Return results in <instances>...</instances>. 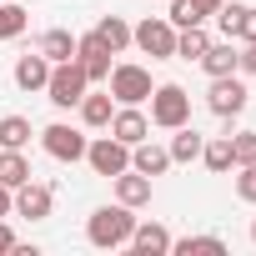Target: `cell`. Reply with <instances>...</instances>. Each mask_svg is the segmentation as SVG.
Returning <instances> with one entry per match:
<instances>
[{
    "mask_svg": "<svg viewBox=\"0 0 256 256\" xmlns=\"http://www.w3.org/2000/svg\"><path fill=\"white\" fill-rule=\"evenodd\" d=\"M116 201H120V206H131V211L146 206V201H151V176H141V171L126 166V171L116 176Z\"/></svg>",
    "mask_w": 256,
    "mask_h": 256,
    "instance_id": "cell-15",
    "label": "cell"
},
{
    "mask_svg": "<svg viewBox=\"0 0 256 256\" xmlns=\"http://www.w3.org/2000/svg\"><path fill=\"white\" fill-rule=\"evenodd\" d=\"M196 6H201V10H206V16H216V10H221V6H226V0H196Z\"/></svg>",
    "mask_w": 256,
    "mask_h": 256,
    "instance_id": "cell-35",
    "label": "cell"
},
{
    "mask_svg": "<svg viewBox=\"0 0 256 256\" xmlns=\"http://www.w3.org/2000/svg\"><path fill=\"white\" fill-rule=\"evenodd\" d=\"M171 251H181V256H196V251L221 256V251H226V241H221V236H181V241H171Z\"/></svg>",
    "mask_w": 256,
    "mask_h": 256,
    "instance_id": "cell-27",
    "label": "cell"
},
{
    "mask_svg": "<svg viewBox=\"0 0 256 256\" xmlns=\"http://www.w3.org/2000/svg\"><path fill=\"white\" fill-rule=\"evenodd\" d=\"M50 206H56V191H50L46 181L30 176L26 186H16V216H26V221H46Z\"/></svg>",
    "mask_w": 256,
    "mask_h": 256,
    "instance_id": "cell-10",
    "label": "cell"
},
{
    "mask_svg": "<svg viewBox=\"0 0 256 256\" xmlns=\"http://www.w3.org/2000/svg\"><path fill=\"white\" fill-rule=\"evenodd\" d=\"M26 26H30V10H26V6H10V0H0V40H16Z\"/></svg>",
    "mask_w": 256,
    "mask_h": 256,
    "instance_id": "cell-25",
    "label": "cell"
},
{
    "mask_svg": "<svg viewBox=\"0 0 256 256\" xmlns=\"http://www.w3.org/2000/svg\"><path fill=\"white\" fill-rule=\"evenodd\" d=\"M86 70H80V60H60V66H50V80H46V100L50 106H60V110H70V106H80V96H86Z\"/></svg>",
    "mask_w": 256,
    "mask_h": 256,
    "instance_id": "cell-2",
    "label": "cell"
},
{
    "mask_svg": "<svg viewBox=\"0 0 256 256\" xmlns=\"http://www.w3.org/2000/svg\"><path fill=\"white\" fill-rule=\"evenodd\" d=\"M40 146H46V156H56V161H86V146H90V141L76 131V126L56 120V126L40 131Z\"/></svg>",
    "mask_w": 256,
    "mask_h": 256,
    "instance_id": "cell-7",
    "label": "cell"
},
{
    "mask_svg": "<svg viewBox=\"0 0 256 256\" xmlns=\"http://www.w3.org/2000/svg\"><path fill=\"white\" fill-rule=\"evenodd\" d=\"M0 251H16V231L6 226V216H0Z\"/></svg>",
    "mask_w": 256,
    "mask_h": 256,
    "instance_id": "cell-32",
    "label": "cell"
},
{
    "mask_svg": "<svg viewBox=\"0 0 256 256\" xmlns=\"http://www.w3.org/2000/svg\"><path fill=\"white\" fill-rule=\"evenodd\" d=\"M131 226H136V216H131V206H100V211H90V221H86V241L90 246H100V251H116V246H126L131 241Z\"/></svg>",
    "mask_w": 256,
    "mask_h": 256,
    "instance_id": "cell-1",
    "label": "cell"
},
{
    "mask_svg": "<svg viewBox=\"0 0 256 256\" xmlns=\"http://www.w3.org/2000/svg\"><path fill=\"white\" fill-rule=\"evenodd\" d=\"M171 231L161 226V221H136L131 226V241H126V246H131V251H141V256H166L171 251Z\"/></svg>",
    "mask_w": 256,
    "mask_h": 256,
    "instance_id": "cell-11",
    "label": "cell"
},
{
    "mask_svg": "<svg viewBox=\"0 0 256 256\" xmlns=\"http://www.w3.org/2000/svg\"><path fill=\"white\" fill-rule=\"evenodd\" d=\"M201 70L206 76H236V46L231 40H211L206 56H201Z\"/></svg>",
    "mask_w": 256,
    "mask_h": 256,
    "instance_id": "cell-18",
    "label": "cell"
},
{
    "mask_svg": "<svg viewBox=\"0 0 256 256\" xmlns=\"http://www.w3.org/2000/svg\"><path fill=\"white\" fill-rule=\"evenodd\" d=\"M241 40H256V10L246 6V26H241Z\"/></svg>",
    "mask_w": 256,
    "mask_h": 256,
    "instance_id": "cell-34",
    "label": "cell"
},
{
    "mask_svg": "<svg viewBox=\"0 0 256 256\" xmlns=\"http://www.w3.org/2000/svg\"><path fill=\"white\" fill-rule=\"evenodd\" d=\"M231 156H236V166H251V161H256V131L231 136Z\"/></svg>",
    "mask_w": 256,
    "mask_h": 256,
    "instance_id": "cell-29",
    "label": "cell"
},
{
    "mask_svg": "<svg viewBox=\"0 0 256 256\" xmlns=\"http://www.w3.org/2000/svg\"><path fill=\"white\" fill-rule=\"evenodd\" d=\"M201 146H206V136L196 131V126L186 120V126H176V136H171V166H191V161H201Z\"/></svg>",
    "mask_w": 256,
    "mask_h": 256,
    "instance_id": "cell-14",
    "label": "cell"
},
{
    "mask_svg": "<svg viewBox=\"0 0 256 256\" xmlns=\"http://www.w3.org/2000/svg\"><path fill=\"white\" fill-rule=\"evenodd\" d=\"M251 241H256V221H251Z\"/></svg>",
    "mask_w": 256,
    "mask_h": 256,
    "instance_id": "cell-36",
    "label": "cell"
},
{
    "mask_svg": "<svg viewBox=\"0 0 256 256\" xmlns=\"http://www.w3.org/2000/svg\"><path fill=\"white\" fill-rule=\"evenodd\" d=\"M201 161H206V171L226 176V171L236 166V156H231V136H216V141H206V146H201Z\"/></svg>",
    "mask_w": 256,
    "mask_h": 256,
    "instance_id": "cell-22",
    "label": "cell"
},
{
    "mask_svg": "<svg viewBox=\"0 0 256 256\" xmlns=\"http://www.w3.org/2000/svg\"><path fill=\"white\" fill-rule=\"evenodd\" d=\"M40 56H46L50 66L76 60V36H70V30H60V26H56V30H46V36H40Z\"/></svg>",
    "mask_w": 256,
    "mask_h": 256,
    "instance_id": "cell-19",
    "label": "cell"
},
{
    "mask_svg": "<svg viewBox=\"0 0 256 256\" xmlns=\"http://www.w3.org/2000/svg\"><path fill=\"white\" fill-rule=\"evenodd\" d=\"M46 80H50V60H46L40 50L16 60V86H20V90H46Z\"/></svg>",
    "mask_w": 256,
    "mask_h": 256,
    "instance_id": "cell-17",
    "label": "cell"
},
{
    "mask_svg": "<svg viewBox=\"0 0 256 256\" xmlns=\"http://www.w3.org/2000/svg\"><path fill=\"white\" fill-rule=\"evenodd\" d=\"M131 171H141V176H166L171 171V151L166 146H151V141H136L131 146Z\"/></svg>",
    "mask_w": 256,
    "mask_h": 256,
    "instance_id": "cell-13",
    "label": "cell"
},
{
    "mask_svg": "<svg viewBox=\"0 0 256 256\" xmlns=\"http://www.w3.org/2000/svg\"><path fill=\"white\" fill-rule=\"evenodd\" d=\"M36 171H30V161H26V151H0V186H26Z\"/></svg>",
    "mask_w": 256,
    "mask_h": 256,
    "instance_id": "cell-20",
    "label": "cell"
},
{
    "mask_svg": "<svg viewBox=\"0 0 256 256\" xmlns=\"http://www.w3.org/2000/svg\"><path fill=\"white\" fill-rule=\"evenodd\" d=\"M106 86H110V96H116V106H141V100H151V70L146 66H110V76H106Z\"/></svg>",
    "mask_w": 256,
    "mask_h": 256,
    "instance_id": "cell-4",
    "label": "cell"
},
{
    "mask_svg": "<svg viewBox=\"0 0 256 256\" xmlns=\"http://www.w3.org/2000/svg\"><path fill=\"white\" fill-rule=\"evenodd\" d=\"M110 136H116V141H126V146H136V141H146V136H151V120H146L136 106H120V110L110 116Z\"/></svg>",
    "mask_w": 256,
    "mask_h": 256,
    "instance_id": "cell-12",
    "label": "cell"
},
{
    "mask_svg": "<svg viewBox=\"0 0 256 256\" xmlns=\"http://www.w3.org/2000/svg\"><path fill=\"white\" fill-rule=\"evenodd\" d=\"M206 106H211V116L231 120V116H241V110H246V86H241L236 76H211V90H206Z\"/></svg>",
    "mask_w": 256,
    "mask_h": 256,
    "instance_id": "cell-8",
    "label": "cell"
},
{
    "mask_svg": "<svg viewBox=\"0 0 256 256\" xmlns=\"http://www.w3.org/2000/svg\"><path fill=\"white\" fill-rule=\"evenodd\" d=\"M131 46H141L151 60H171L176 56V26L166 16H146L136 30H131Z\"/></svg>",
    "mask_w": 256,
    "mask_h": 256,
    "instance_id": "cell-5",
    "label": "cell"
},
{
    "mask_svg": "<svg viewBox=\"0 0 256 256\" xmlns=\"http://www.w3.org/2000/svg\"><path fill=\"white\" fill-rule=\"evenodd\" d=\"M86 161H90V171L96 176H120L126 166H131V146H126V141H116V136H100V141H90L86 146Z\"/></svg>",
    "mask_w": 256,
    "mask_h": 256,
    "instance_id": "cell-6",
    "label": "cell"
},
{
    "mask_svg": "<svg viewBox=\"0 0 256 256\" xmlns=\"http://www.w3.org/2000/svg\"><path fill=\"white\" fill-rule=\"evenodd\" d=\"M236 70L256 76V40H246V50H236Z\"/></svg>",
    "mask_w": 256,
    "mask_h": 256,
    "instance_id": "cell-31",
    "label": "cell"
},
{
    "mask_svg": "<svg viewBox=\"0 0 256 256\" xmlns=\"http://www.w3.org/2000/svg\"><path fill=\"white\" fill-rule=\"evenodd\" d=\"M191 120V96L181 90V86H156L151 90V126H161V131H176V126H186Z\"/></svg>",
    "mask_w": 256,
    "mask_h": 256,
    "instance_id": "cell-3",
    "label": "cell"
},
{
    "mask_svg": "<svg viewBox=\"0 0 256 256\" xmlns=\"http://www.w3.org/2000/svg\"><path fill=\"white\" fill-rule=\"evenodd\" d=\"M176 30H186V26H201L206 20V10L196 6V0H171V16H166Z\"/></svg>",
    "mask_w": 256,
    "mask_h": 256,
    "instance_id": "cell-28",
    "label": "cell"
},
{
    "mask_svg": "<svg viewBox=\"0 0 256 256\" xmlns=\"http://www.w3.org/2000/svg\"><path fill=\"white\" fill-rule=\"evenodd\" d=\"M76 60H80V70H86L90 86L110 76V46H106L96 30H90V36H76Z\"/></svg>",
    "mask_w": 256,
    "mask_h": 256,
    "instance_id": "cell-9",
    "label": "cell"
},
{
    "mask_svg": "<svg viewBox=\"0 0 256 256\" xmlns=\"http://www.w3.org/2000/svg\"><path fill=\"white\" fill-rule=\"evenodd\" d=\"M216 26H221V36H226V40H236V36H241V26H246V6H241V0L221 6V10H216Z\"/></svg>",
    "mask_w": 256,
    "mask_h": 256,
    "instance_id": "cell-26",
    "label": "cell"
},
{
    "mask_svg": "<svg viewBox=\"0 0 256 256\" xmlns=\"http://www.w3.org/2000/svg\"><path fill=\"white\" fill-rule=\"evenodd\" d=\"M206 46H211V36H206L201 26L176 30V56H181V60H201V56H206Z\"/></svg>",
    "mask_w": 256,
    "mask_h": 256,
    "instance_id": "cell-23",
    "label": "cell"
},
{
    "mask_svg": "<svg viewBox=\"0 0 256 256\" xmlns=\"http://www.w3.org/2000/svg\"><path fill=\"white\" fill-rule=\"evenodd\" d=\"M96 36L110 46V56L116 50H126V46H131V26H126L120 16H100V26H96Z\"/></svg>",
    "mask_w": 256,
    "mask_h": 256,
    "instance_id": "cell-24",
    "label": "cell"
},
{
    "mask_svg": "<svg viewBox=\"0 0 256 256\" xmlns=\"http://www.w3.org/2000/svg\"><path fill=\"white\" fill-rule=\"evenodd\" d=\"M10 211H16V191H10V186H0V216H10Z\"/></svg>",
    "mask_w": 256,
    "mask_h": 256,
    "instance_id": "cell-33",
    "label": "cell"
},
{
    "mask_svg": "<svg viewBox=\"0 0 256 256\" xmlns=\"http://www.w3.org/2000/svg\"><path fill=\"white\" fill-rule=\"evenodd\" d=\"M236 196H241V201H256V161L236 171Z\"/></svg>",
    "mask_w": 256,
    "mask_h": 256,
    "instance_id": "cell-30",
    "label": "cell"
},
{
    "mask_svg": "<svg viewBox=\"0 0 256 256\" xmlns=\"http://www.w3.org/2000/svg\"><path fill=\"white\" fill-rule=\"evenodd\" d=\"M110 116H116V96H110V90H96V96L86 90V96H80V120L90 126V131L110 126Z\"/></svg>",
    "mask_w": 256,
    "mask_h": 256,
    "instance_id": "cell-16",
    "label": "cell"
},
{
    "mask_svg": "<svg viewBox=\"0 0 256 256\" xmlns=\"http://www.w3.org/2000/svg\"><path fill=\"white\" fill-rule=\"evenodd\" d=\"M30 146V120L26 116H0V151H26Z\"/></svg>",
    "mask_w": 256,
    "mask_h": 256,
    "instance_id": "cell-21",
    "label": "cell"
}]
</instances>
